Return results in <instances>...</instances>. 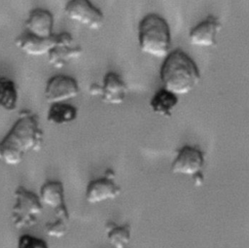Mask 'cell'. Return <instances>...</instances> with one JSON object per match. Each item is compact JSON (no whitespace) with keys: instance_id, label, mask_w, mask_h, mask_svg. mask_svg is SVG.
I'll return each instance as SVG.
<instances>
[{"instance_id":"1","label":"cell","mask_w":249,"mask_h":248,"mask_svg":"<svg viewBox=\"0 0 249 248\" xmlns=\"http://www.w3.org/2000/svg\"><path fill=\"white\" fill-rule=\"evenodd\" d=\"M44 143V131L36 114L23 110L10 131L0 141V162L19 164L26 153L38 152Z\"/></svg>"},{"instance_id":"2","label":"cell","mask_w":249,"mask_h":248,"mask_svg":"<svg viewBox=\"0 0 249 248\" xmlns=\"http://www.w3.org/2000/svg\"><path fill=\"white\" fill-rule=\"evenodd\" d=\"M163 89L176 94L191 92L200 82V72L194 59L180 49L170 52L164 58L160 70Z\"/></svg>"},{"instance_id":"3","label":"cell","mask_w":249,"mask_h":248,"mask_svg":"<svg viewBox=\"0 0 249 248\" xmlns=\"http://www.w3.org/2000/svg\"><path fill=\"white\" fill-rule=\"evenodd\" d=\"M138 44L142 53L165 58L171 48V32L167 21L157 14L146 15L138 24Z\"/></svg>"},{"instance_id":"4","label":"cell","mask_w":249,"mask_h":248,"mask_svg":"<svg viewBox=\"0 0 249 248\" xmlns=\"http://www.w3.org/2000/svg\"><path fill=\"white\" fill-rule=\"evenodd\" d=\"M15 204L12 207V222L20 230L35 226L43 212V203L35 193L18 186L14 194Z\"/></svg>"},{"instance_id":"5","label":"cell","mask_w":249,"mask_h":248,"mask_svg":"<svg viewBox=\"0 0 249 248\" xmlns=\"http://www.w3.org/2000/svg\"><path fill=\"white\" fill-rule=\"evenodd\" d=\"M66 17L92 30H98L104 23L103 13L89 0H70L64 6Z\"/></svg>"},{"instance_id":"6","label":"cell","mask_w":249,"mask_h":248,"mask_svg":"<svg viewBox=\"0 0 249 248\" xmlns=\"http://www.w3.org/2000/svg\"><path fill=\"white\" fill-rule=\"evenodd\" d=\"M122 193V188L115 180V173L107 169L103 176L89 182L85 198L89 204H97L107 200L116 199Z\"/></svg>"},{"instance_id":"7","label":"cell","mask_w":249,"mask_h":248,"mask_svg":"<svg viewBox=\"0 0 249 248\" xmlns=\"http://www.w3.org/2000/svg\"><path fill=\"white\" fill-rule=\"evenodd\" d=\"M54 36V45L47 55L48 61L53 67L60 69L70 60L76 59L83 54L82 46L75 42L70 33L60 32Z\"/></svg>"},{"instance_id":"8","label":"cell","mask_w":249,"mask_h":248,"mask_svg":"<svg viewBox=\"0 0 249 248\" xmlns=\"http://www.w3.org/2000/svg\"><path fill=\"white\" fill-rule=\"evenodd\" d=\"M79 85L75 78L59 74L52 77L47 82L44 97L50 105L64 103L75 98L79 94Z\"/></svg>"},{"instance_id":"9","label":"cell","mask_w":249,"mask_h":248,"mask_svg":"<svg viewBox=\"0 0 249 248\" xmlns=\"http://www.w3.org/2000/svg\"><path fill=\"white\" fill-rule=\"evenodd\" d=\"M205 157L203 152L195 146L182 147L172 161L170 170L173 174L196 176L201 173L204 167Z\"/></svg>"},{"instance_id":"10","label":"cell","mask_w":249,"mask_h":248,"mask_svg":"<svg viewBox=\"0 0 249 248\" xmlns=\"http://www.w3.org/2000/svg\"><path fill=\"white\" fill-rule=\"evenodd\" d=\"M222 29V23L219 18L213 15L191 28L189 32L190 43L197 47H213L216 45V37Z\"/></svg>"},{"instance_id":"11","label":"cell","mask_w":249,"mask_h":248,"mask_svg":"<svg viewBox=\"0 0 249 248\" xmlns=\"http://www.w3.org/2000/svg\"><path fill=\"white\" fill-rule=\"evenodd\" d=\"M53 16L50 11L35 8L29 12L28 18L24 21L25 32L39 38H51L53 36Z\"/></svg>"},{"instance_id":"12","label":"cell","mask_w":249,"mask_h":248,"mask_svg":"<svg viewBox=\"0 0 249 248\" xmlns=\"http://www.w3.org/2000/svg\"><path fill=\"white\" fill-rule=\"evenodd\" d=\"M55 34L53 37L44 39L34 36L28 32L21 33L15 39V45L22 53L30 56L48 55L54 45Z\"/></svg>"},{"instance_id":"13","label":"cell","mask_w":249,"mask_h":248,"mask_svg":"<svg viewBox=\"0 0 249 248\" xmlns=\"http://www.w3.org/2000/svg\"><path fill=\"white\" fill-rule=\"evenodd\" d=\"M128 92V88L123 78L115 73L108 72L103 78L101 100L103 102L119 105L122 104Z\"/></svg>"},{"instance_id":"14","label":"cell","mask_w":249,"mask_h":248,"mask_svg":"<svg viewBox=\"0 0 249 248\" xmlns=\"http://www.w3.org/2000/svg\"><path fill=\"white\" fill-rule=\"evenodd\" d=\"M38 195L43 205L51 207L54 212L67 209V206L65 204L64 186L60 181H46L41 186Z\"/></svg>"},{"instance_id":"15","label":"cell","mask_w":249,"mask_h":248,"mask_svg":"<svg viewBox=\"0 0 249 248\" xmlns=\"http://www.w3.org/2000/svg\"><path fill=\"white\" fill-rule=\"evenodd\" d=\"M178 103V95L162 88L152 96L149 105L154 113L162 117L169 118L171 117L172 112Z\"/></svg>"},{"instance_id":"16","label":"cell","mask_w":249,"mask_h":248,"mask_svg":"<svg viewBox=\"0 0 249 248\" xmlns=\"http://www.w3.org/2000/svg\"><path fill=\"white\" fill-rule=\"evenodd\" d=\"M78 110L75 106L64 103L51 104L47 113V121L53 124H65L77 119Z\"/></svg>"},{"instance_id":"17","label":"cell","mask_w":249,"mask_h":248,"mask_svg":"<svg viewBox=\"0 0 249 248\" xmlns=\"http://www.w3.org/2000/svg\"><path fill=\"white\" fill-rule=\"evenodd\" d=\"M106 238L113 248H125L131 239V228L129 224L119 225L108 222L105 226Z\"/></svg>"},{"instance_id":"18","label":"cell","mask_w":249,"mask_h":248,"mask_svg":"<svg viewBox=\"0 0 249 248\" xmlns=\"http://www.w3.org/2000/svg\"><path fill=\"white\" fill-rule=\"evenodd\" d=\"M18 102V91L15 82L8 77H0V107L6 111H14Z\"/></svg>"},{"instance_id":"19","label":"cell","mask_w":249,"mask_h":248,"mask_svg":"<svg viewBox=\"0 0 249 248\" xmlns=\"http://www.w3.org/2000/svg\"><path fill=\"white\" fill-rule=\"evenodd\" d=\"M55 219L52 222L45 224L44 230L46 234L53 238L63 237L68 230L69 225V212L68 209H63L54 212Z\"/></svg>"},{"instance_id":"20","label":"cell","mask_w":249,"mask_h":248,"mask_svg":"<svg viewBox=\"0 0 249 248\" xmlns=\"http://www.w3.org/2000/svg\"><path fill=\"white\" fill-rule=\"evenodd\" d=\"M17 248H49V245L42 238L30 234H22L18 239Z\"/></svg>"},{"instance_id":"21","label":"cell","mask_w":249,"mask_h":248,"mask_svg":"<svg viewBox=\"0 0 249 248\" xmlns=\"http://www.w3.org/2000/svg\"><path fill=\"white\" fill-rule=\"evenodd\" d=\"M89 94L95 96V95H99L101 96L102 94V86L96 84V83H93L90 85L89 89Z\"/></svg>"}]
</instances>
